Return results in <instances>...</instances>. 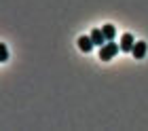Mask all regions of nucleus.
Listing matches in <instances>:
<instances>
[{
	"mask_svg": "<svg viewBox=\"0 0 148 131\" xmlns=\"http://www.w3.org/2000/svg\"><path fill=\"white\" fill-rule=\"evenodd\" d=\"M133 45H136V40H133V34L125 32L123 36H121V51H127V53H131Z\"/></svg>",
	"mask_w": 148,
	"mask_h": 131,
	"instance_id": "2",
	"label": "nucleus"
},
{
	"mask_svg": "<svg viewBox=\"0 0 148 131\" xmlns=\"http://www.w3.org/2000/svg\"><path fill=\"white\" fill-rule=\"evenodd\" d=\"M76 45H78V49L83 51V53H89L93 47H95V43H93V38H91V34H89V36H80Z\"/></svg>",
	"mask_w": 148,
	"mask_h": 131,
	"instance_id": "4",
	"label": "nucleus"
},
{
	"mask_svg": "<svg viewBox=\"0 0 148 131\" xmlns=\"http://www.w3.org/2000/svg\"><path fill=\"white\" fill-rule=\"evenodd\" d=\"M119 51H121V45H116L114 40H108L104 47H99V59L102 61H110Z\"/></svg>",
	"mask_w": 148,
	"mask_h": 131,
	"instance_id": "1",
	"label": "nucleus"
},
{
	"mask_svg": "<svg viewBox=\"0 0 148 131\" xmlns=\"http://www.w3.org/2000/svg\"><path fill=\"white\" fill-rule=\"evenodd\" d=\"M9 59V51H6V45L2 43L0 45V61H6Z\"/></svg>",
	"mask_w": 148,
	"mask_h": 131,
	"instance_id": "7",
	"label": "nucleus"
},
{
	"mask_svg": "<svg viewBox=\"0 0 148 131\" xmlns=\"http://www.w3.org/2000/svg\"><path fill=\"white\" fill-rule=\"evenodd\" d=\"M91 38H93V43H95V47H104L106 43H108V38H106V34H104L102 27L91 30Z\"/></svg>",
	"mask_w": 148,
	"mask_h": 131,
	"instance_id": "3",
	"label": "nucleus"
},
{
	"mask_svg": "<svg viewBox=\"0 0 148 131\" xmlns=\"http://www.w3.org/2000/svg\"><path fill=\"white\" fill-rule=\"evenodd\" d=\"M146 49H148V47H146L144 40H136V45H133L131 53H133V57H136V59H142L144 55H146Z\"/></svg>",
	"mask_w": 148,
	"mask_h": 131,
	"instance_id": "5",
	"label": "nucleus"
},
{
	"mask_svg": "<svg viewBox=\"0 0 148 131\" xmlns=\"http://www.w3.org/2000/svg\"><path fill=\"white\" fill-rule=\"evenodd\" d=\"M102 30H104V34H106V38H108V40H114V36H116V27H114L112 23L102 25Z\"/></svg>",
	"mask_w": 148,
	"mask_h": 131,
	"instance_id": "6",
	"label": "nucleus"
}]
</instances>
